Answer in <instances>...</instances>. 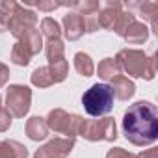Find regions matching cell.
<instances>
[{
  "mask_svg": "<svg viewBox=\"0 0 158 158\" xmlns=\"http://www.w3.org/2000/svg\"><path fill=\"white\" fill-rule=\"evenodd\" d=\"M76 69L78 73H82L84 76H89L93 73V63L89 61V56L88 54H76Z\"/></svg>",
  "mask_w": 158,
  "mask_h": 158,
  "instance_id": "obj_8",
  "label": "cell"
},
{
  "mask_svg": "<svg viewBox=\"0 0 158 158\" xmlns=\"http://www.w3.org/2000/svg\"><path fill=\"white\" fill-rule=\"evenodd\" d=\"M30 89L23 86H13L8 91V108L13 112V115H24L30 106Z\"/></svg>",
  "mask_w": 158,
  "mask_h": 158,
  "instance_id": "obj_3",
  "label": "cell"
},
{
  "mask_svg": "<svg viewBox=\"0 0 158 158\" xmlns=\"http://www.w3.org/2000/svg\"><path fill=\"white\" fill-rule=\"evenodd\" d=\"M65 26H67V35L71 39H76L84 32V19L78 13H71L65 17Z\"/></svg>",
  "mask_w": 158,
  "mask_h": 158,
  "instance_id": "obj_5",
  "label": "cell"
},
{
  "mask_svg": "<svg viewBox=\"0 0 158 158\" xmlns=\"http://www.w3.org/2000/svg\"><path fill=\"white\" fill-rule=\"evenodd\" d=\"M82 104H84V110L93 117L106 115L112 112V106H114V89L106 84H95L84 93Z\"/></svg>",
  "mask_w": 158,
  "mask_h": 158,
  "instance_id": "obj_2",
  "label": "cell"
},
{
  "mask_svg": "<svg viewBox=\"0 0 158 158\" xmlns=\"http://www.w3.org/2000/svg\"><path fill=\"white\" fill-rule=\"evenodd\" d=\"M10 123H11V115H8L6 112H2V114H0V130L8 128V127H10Z\"/></svg>",
  "mask_w": 158,
  "mask_h": 158,
  "instance_id": "obj_11",
  "label": "cell"
},
{
  "mask_svg": "<svg viewBox=\"0 0 158 158\" xmlns=\"http://www.w3.org/2000/svg\"><path fill=\"white\" fill-rule=\"evenodd\" d=\"M26 130H28V136L32 139H43L47 136V127H45V123L39 117H32L28 127H26Z\"/></svg>",
  "mask_w": 158,
  "mask_h": 158,
  "instance_id": "obj_6",
  "label": "cell"
},
{
  "mask_svg": "<svg viewBox=\"0 0 158 158\" xmlns=\"http://www.w3.org/2000/svg\"><path fill=\"white\" fill-rule=\"evenodd\" d=\"M34 54L32 47L26 45V43H17L15 50H13V61L19 63V65H26L30 61V56Z\"/></svg>",
  "mask_w": 158,
  "mask_h": 158,
  "instance_id": "obj_7",
  "label": "cell"
},
{
  "mask_svg": "<svg viewBox=\"0 0 158 158\" xmlns=\"http://www.w3.org/2000/svg\"><path fill=\"white\" fill-rule=\"evenodd\" d=\"M43 28H48V30H45L50 37H56L58 34H60V28H58V24L52 21V19H45L43 21Z\"/></svg>",
  "mask_w": 158,
  "mask_h": 158,
  "instance_id": "obj_10",
  "label": "cell"
},
{
  "mask_svg": "<svg viewBox=\"0 0 158 158\" xmlns=\"http://www.w3.org/2000/svg\"><path fill=\"white\" fill-rule=\"evenodd\" d=\"M82 136L89 138V139H99V138H104V139H112L115 138V123L112 119H102L101 123H84V128H82Z\"/></svg>",
  "mask_w": 158,
  "mask_h": 158,
  "instance_id": "obj_4",
  "label": "cell"
},
{
  "mask_svg": "<svg viewBox=\"0 0 158 158\" xmlns=\"http://www.w3.org/2000/svg\"><path fill=\"white\" fill-rule=\"evenodd\" d=\"M123 128L127 138L136 145L152 143L158 138V114L156 106L151 102L132 104L123 119Z\"/></svg>",
  "mask_w": 158,
  "mask_h": 158,
  "instance_id": "obj_1",
  "label": "cell"
},
{
  "mask_svg": "<svg viewBox=\"0 0 158 158\" xmlns=\"http://www.w3.org/2000/svg\"><path fill=\"white\" fill-rule=\"evenodd\" d=\"M99 74H101L102 78H114V76H117V67H115V63H114L112 60H106L104 63L99 65Z\"/></svg>",
  "mask_w": 158,
  "mask_h": 158,
  "instance_id": "obj_9",
  "label": "cell"
}]
</instances>
